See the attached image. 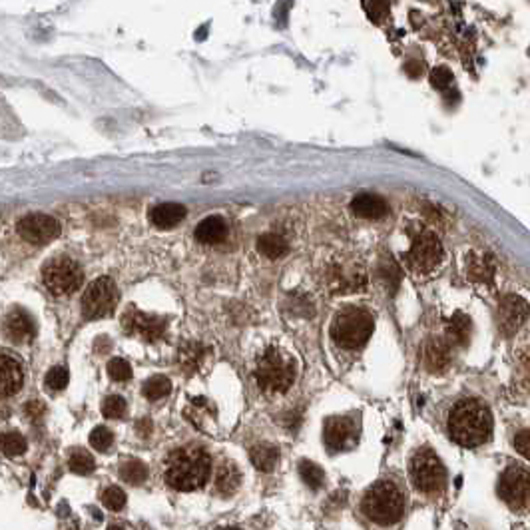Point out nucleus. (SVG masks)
Here are the masks:
<instances>
[{
    "label": "nucleus",
    "instance_id": "obj_1",
    "mask_svg": "<svg viewBox=\"0 0 530 530\" xmlns=\"http://www.w3.org/2000/svg\"><path fill=\"white\" fill-rule=\"evenodd\" d=\"M449 433L454 442L466 449L485 445L493 433V415L488 406L476 399L457 403L449 415Z\"/></svg>",
    "mask_w": 530,
    "mask_h": 530
},
{
    "label": "nucleus",
    "instance_id": "obj_2",
    "mask_svg": "<svg viewBox=\"0 0 530 530\" xmlns=\"http://www.w3.org/2000/svg\"><path fill=\"white\" fill-rule=\"evenodd\" d=\"M212 473V457L202 447L188 445L169 454L166 463V483L176 490L190 493L205 485Z\"/></svg>",
    "mask_w": 530,
    "mask_h": 530
},
{
    "label": "nucleus",
    "instance_id": "obj_3",
    "mask_svg": "<svg viewBox=\"0 0 530 530\" xmlns=\"http://www.w3.org/2000/svg\"><path fill=\"white\" fill-rule=\"evenodd\" d=\"M363 512L381 526L395 524L405 514V497L393 481L383 478L365 493Z\"/></svg>",
    "mask_w": 530,
    "mask_h": 530
},
{
    "label": "nucleus",
    "instance_id": "obj_4",
    "mask_svg": "<svg viewBox=\"0 0 530 530\" xmlns=\"http://www.w3.org/2000/svg\"><path fill=\"white\" fill-rule=\"evenodd\" d=\"M375 321L373 315L359 307H345L341 309L333 323H331V337L339 347L345 349H359L371 337Z\"/></svg>",
    "mask_w": 530,
    "mask_h": 530
},
{
    "label": "nucleus",
    "instance_id": "obj_5",
    "mask_svg": "<svg viewBox=\"0 0 530 530\" xmlns=\"http://www.w3.org/2000/svg\"><path fill=\"white\" fill-rule=\"evenodd\" d=\"M295 379V365L289 355H285L277 347H270L258 361L255 381L267 393H283L287 391Z\"/></svg>",
    "mask_w": 530,
    "mask_h": 530
},
{
    "label": "nucleus",
    "instance_id": "obj_6",
    "mask_svg": "<svg viewBox=\"0 0 530 530\" xmlns=\"http://www.w3.org/2000/svg\"><path fill=\"white\" fill-rule=\"evenodd\" d=\"M411 478L417 490L425 495H440L447 486V471L430 449H418L411 459Z\"/></svg>",
    "mask_w": 530,
    "mask_h": 530
},
{
    "label": "nucleus",
    "instance_id": "obj_7",
    "mask_svg": "<svg viewBox=\"0 0 530 530\" xmlns=\"http://www.w3.org/2000/svg\"><path fill=\"white\" fill-rule=\"evenodd\" d=\"M42 279L48 291L54 295H70L74 294L82 285V270L74 260L70 258H54L42 267Z\"/></svg>",
    "mask_w": 530,
    "mask_h": 530
},
{
    "label": "nucleus",
    "instance_id": "obj_8",
    "mask_svg": "<svg viewBox=\"0 0 530 530\" xmlns=\"http://www.w3.org/2000/svg\"><path fill=\"white\" fill-rule=\"evenodd\" d=\"M118 301V291L110 277H100L88 285L82 295V313L86 319H100L112 313Z\"/></svg>",
    "mask_w": 530,
    "mask_h": 530
},
{
    "label": "nucleus",
    "instance_id": "obj_9",
    "mask_svg": "<svg viewBox=\"0 0 530 530\" xmlns=\"http://www.w3.org/2000/svg\"><path fill=\"white\" fill-rule=\"evenodd\" d=\"M498 495L512 510L529 507V471L522 466L507 469L498 481Z\"/></svg>",
    "mask_w": 530,
    "mask_h": 530
},
{
    "label": "nucleus",
    "instance_id": "obj_10",
    "mask_svg": "<svg viewBox=\"0 0 530 530\" xmlns=\"http://www.w3.org/2000/svg\"><path fill=\"white\" fill-rule=\"evenodd\" d=\"M440 260H442V246L429 231L418 234L406 253L409 265L417 271H433L439 265Z\"/></svg>",
    "mask_w": 530,
    "mask_h": 530
},
{
    "label": "nucleus",
    "instance_id": "obj_11",
    "mask_svg": "<svg viewBox=\"0 0 530 530\" xmlns=\"http://www.w3.org/2000/svg\"><path fill=\"white\" fill-rule=\"evenodd\" d=\"M16 231L24 241L34 243V246H44V243H50L54 237H58L60 224L54 217L46 214H28L18 222Z\"/></svg>",
    "mask_w": 530,
    "mask_h": 530
},
{
    "label": "nucleus",
    "instance_id": "obj_12",
    "mask_svg": "<svg viewBox=\"0 0 530 530\" xmlns=\"http://www.w3.org/2000/svg\"><path fill=\"white\" fill-rule=\"evenodd\" d=\"M122 325L132 335H138L146 341H158L159 337H164L168 329V321L164 317L147 315L138 309H128L122 317Z\"/></svg>",
    "mask_w": 530,
    "mask_h": 530
},
{
    "label": "nucleus",
    "instance_id": "obj_13",
    "mask_svg": "<svg viewBox=\"0 0 530 530\" xmlns=\"http://www.w3.org/2000/svg\"><path fill=\"white\" fill-rule=\"evenodd\" d=\"M526 313H529V309H526V301L524 299L514 297V295L505 297L500 301V305H498L497 311L498 331L502 335H507V337L514 335L520 329V325L526 321Z\"/></svg>",
    "mask_w": 530,
    "mask_h": 530
},
{
    "label": "nucleus",
    "instance_id": "obj_14",
    "mask_svg": "<svg viewBox=\"0 0 530 530\" xmlns=\"http://www.w3.org/2000/svg\"><path fill=\"white\" fill-rule=\"evenodd\" d=\"M323 439L331 451H343L353 447L357 440V427L355 421L349 417H331L325 423L323 429Z\"/></svg>",
    "mask_w": 530,
    "mask_h": 530
},
{
    "label": "nucleus",
    "instance_id": "obj_15",
    "mask_svg": "<svg viewBox=\"0 0 530 530\" xmlns=\"http://www.w3.org/2000/svg\"><path fill=\"white\" fill-rule=\"evenodd\" d=\"M24 371L20 361L11 353L0 351V397H11L20 391Z\"/></svg>",
    "mask_w": 530,
    "mask_h": 530
},
{
    "label": "nucleus",
    "instance_id": "obj_16",
    "mask_svg": "<svg viewBox=\"0 0 530 530\" xmlns=\"http://www.w3.org/2000/svg\"><path fill=\"white\" fill-rule=\"evenodd\" d=\"M4 333L12 343H24L34 335L32 317L20 307H14L4 319Z\"/></svg>",
    "mask_w": 530,
    "mask_h": 530
},
{
    "label": "nucleus",
    "instance_id": "obj_17",
    "mask_svg": "<svg viewBox=\"0 0 530 530\" xmlns=\"http://www.w3.org/2000/svg\"><path fill=\"white\" fill-rule=\"evenodd\" d=\"M186 217V207L181 203H159L150 212V222L159 229L178 226Z\"/></svg>",
    "mask_w": 530,
    "mask_h": 530
},
{
    "label": "nucleus",
    "instance_id": "obj_18",
    "mask_svg": "<svg viewBox=\"0 0 530 530\" xmlns=\"http://www.w3.org/2000/svg\"><path fill=\"white\" fill-rule=\"evenodd\" d=\"M353 214L359 215V217H365V219H379L387 214V203H385L383 198L375 195V193H361L357 195L353 203Z\"/></svg>",
    "mask_w": 530,
    "mask_h": 530
},
{
    "label": "nucleus",
    "instance_id": "obj_19",
    "mask_svg": "<svg viewBox=\"0 0 530 530\" xmlns=\"http://www.w3.org/2000/svg\"><path fill=\"white\" fill-rule=\"evenodd\" d=\"M249 459H251V463L258 471L271 473L279 463V449L275 445H271V442H260V445L251 447Z\"/></svg>",
    "mask_w": 530,
    "mask_h": 530
},
{
    "label": "nucleus",
    "instance_id": "obj_20",
    "mask_svg": "<svg viewBox=\"0 0 530 530\" xmlns=\"http://www.w3.org/2000/svg\"><path fill=\"white\" fill-rule=\"evenodd\" d=\"M423 361L425 367L430 373H440L447 369V365L451 361V353L449 347L442 341H429L423 349Z\"/></svg>",
    "mask_w": 530,
    "mask_h": 530
},
{
    "label": "nucleus",
    "instance_id": "obj_21",
    "mask_svg": "<svg viewBox=\"0 0 530 530\" xmlns=\"http://www.w3.org/2000/svg\"><path fill=\"white\" fill-rule=\"evenodd\" d=\"M241 483V474L237 471V466L234 463H224L217 469L215 474V490L222 497H231L239 488Z\"/></svg>",
    "mask_w": 530,
    "mask_h": 530
},
{
    "label": "nucleus",
    "instance_id": "obj_22",
    "mask_svg": "<svg viewBox=\"0 0 530 530\" xmlns=\"http://www.w3.org/2000/svg\"><path fill=\"white\" fill-rule=\"evenodd\" d=\"M226 222L222 217H205L200 226L195 227V239L202 243H219L226 237Z\"/></svg>",
    "mask_w": 530,
    "mask_h": 530
},
{
    "label": "nucleus",
    "instance_id": "obj_23",
    "mask_svg": "<svg viewBox=\"0 0 530 530\" xmlns=\"http://www.w3.org/2000/svg\"><path fill=\"white\" fill-rule=\"evenodd\" d=\"M466 273L476 282H490L495 273V263L486 253H471L466 258Z\"/></svg>",
    "mask_w": 530,
    "mask_h": 530
},
{
    "label": "nucleus",
    "instance_id": "obj_24",
    "mask_svg": "<svg viewBox=\"0 0 530 530\" xmlns=\"http://www.w3.org/2000/svg\"><path fill=\"white\" fill-rule=\"evenodd\" d=\"M258 249L265 258L277 260V258H283L289 251V243L285 241V237L277 236V234H265V236L260 237Z\"/></svg>",
    "mask_w": 530,
    "mask_h": 530
},
{
    "label": "nucleus",
    "instance_id": "obj_25",
    "mask_svg": "<svg viewBox=\"0 0 530 530\" xmlns=\"http://www.w3.org/2000/svg\"><path fill=\"white\" fill-rule=\"evenodd\" d=\"M447 333H449V339L454 345H466L469 343V337H471V319L463 313H457L449 321V327H447Z\"/></svg>",
    "mask_w": 530,
    "mask_h": 530
},
{
    "label": "nucleus",
    "instance_id": "obj_26",
    "mask_svg": "<svg viewBox=\"0 0 530 530\" xmlns=\"http://www.w3.org/2000/svg\"><path fill=\"white\" fill-rule=\"evenodd\" d=\"M203 357V349L200 343H186L181 345L180 351H178V361H180V367L183 371L192 373L200 367Z\"/></svg>",
    "mask_w": 530,
    "mask_h": 530
},
{
    "label": "nucleus",
    "instance_id": "obj_27",
    "mask_svg": "<svg viewBox=\"0 0 530 530\" xmlns=\"http://www.w3.org/2000/svg\"><path fill=\"white\" fill-rule=\"evenodd\" d=\"M169 391H171V383H169L168 377H164V375H156V377L147 379L144 387H142V393L150 401H159V399L169 395Z\"/></svg>",
    "mask_w": 530,
    "mask_h": 530
},
{
    "label": "nucleus",
    "instance_id": "obj_28",
    "mask_svg": "<svg viewBox=\"0 0 530 530\" xmlns=\"http://www.w3.org/2000/svg\"><path fill=\"white\" fill-rule=\"evenodd\" d=\"M0 451L6 457H18L26 451V439L16 430H6L0 435Z\"/></svg>",
    "mask_w": 530,
    "mask_h": 530
},
{
    "label": "nucleus",
    "instance_id": "obj_29",
    "mask_svg": "<svg viewBox=\"0 0 530 530\" xmlns=\"http://www.w3.org/2000/svg\"><path fill=\"white\" fill-rule=\"evenodd\" d=\"M299 476H301V481H303L305 485L309 486V488H321L323 483H325V473H323V469L319 466V464L311 463V461H301L299 464Z\"/></svg>",
    "mask_w": 530,
    "mask_h": 530
},
{
    "label": "nucleus",
    "instance_id": "obj_30",
    "mask_svg": "<svg viewBox=\"0 0 530 530\" xmlns=\"http://www.w3.org/2000/svg\"><path fill=\"white\" fill-rule=\"evenodd\" d=\"M120 476L130 485H142L147 478V466L142 461H126L120 466Z\"/></svg>",
    "mask_w": 530,
    "mask_h": 530
},
{
    "label": "nucleus",
    "instance_id": "obj_31",
    "mask_svg": "<svg viewBox=\"0 0 530 530\" xmlns=\"http://www.w3.org/2000/svg\"><path fill=\"white\" fill-rule=\"evenodd\" d=\"M68 466H70V471H72V473L90 474L92 471H94L96 463H94V459H92L90 452L78 449V451H74L72 454H70V459H68Z\"/></svg>",
    "mask_w": 530,
    "mask_h": 530
},
{
    "label": "nucleus",
    "instance_id": "obj_32",
    "mask_svg": "<svg viewBox=\"0 0 530 530\" xmlns=\"http://www.w3.org/2000/svg\"><path fill=\"white\" fill-rule=\"evenodd\" d=\"M102 502L110 510H122L126 507V493L120 486H108L102 493Z\"/></svg>",
    "mask_w": 530,
    "mask_h": 530
},
{
    "label": "nucleus",
    "instance_id": "obj_33",
    "mask_svg": "<svg viewBox=\"0 0 530 530\" xmlns=\"http://www.w3.org/2000/svg\"><path fill=\"white\" fill-rule=\"evenodd\" d=\"M102 413H104V417H108V418L124 417L126 401L122 399V397H118V395L106 397V399H104V403H102Z\"/></svg>",
    "mask_w": 530,
    "mask_h": 530
},
{
    "label": "nucleus",
    "instance_id": "obj_34",
    "mask_svg": "<svg viewBox=\"0 0 530 530\" xmlns=\"http://www.w3.org/2000/svg\"><path fill=\"white\" fill-rule=\"evenodd\" d=\"M68 379H70V375H68L66 367H52L50 371L46 373V387L48 389H52V391H62L64 387L68 385Z\"/></svg>",
    "mask_w": 530,
    "mask_h": 530
},
{
    "label": "nucleus",
    "instance_id": "obj_35",
    "mask_svg": "<svg viewBox=\"0 0 530 530\" xmlns=\"http://www.w3.org/2000/svg\"><path fill=\"white\" fill-rule=\"evenodd\" d=\"M114 442L112 430L106 429V427H96V429L90 433V445L96 449V451H108L110 445Z\"/></svg>",
    "mask_w": 530,
    "mask_h": 530
},
{
    "label": "nucleus",
    "instance_id": "obj_36",
    "mask_svg": "<svg viewBox=\"0 0 530 530\" xmlns=\"http://www.w3.org/2000/svg\"><path fill=\"white\" fill-rule=\"evenodd\" d=\"M108 375L112 377L114 381L124 383V381H128L132 377V367L124 359H112V361L108 363Z\"/></svg>",
    "mask_w": 530,
    "mask_h": 530
},
{
    "label": "nucleus",
    "instance_id": "obj_37",
    "mask_svg": "<svg viewBox=\"0 0 530 530\" xmlns=\"http://www.w3.org/2000/svg\"><path fill=\"white\" fill-rule=\"evenodd\" d=\"M452 82V74L449 68L439 66L437 70H433L430 72V84L435 86V88H439V90H445V88H449Z\"/></svg>",
    "mask_w": 530,
    "mask_h": 530
},
{
    "label": "nucleus",
    "instance_id": "obj_38",
    "mask_svg": "<svg viewBox=\"0 0 530 530\" xmlns=\"http://www.w3.org/2000/svg\"><path fill=\"white\" fill-rule=\"evenodd\" d=\"M363 8L367 11L369 18L379 23L385 14H389V4L387 2H363Z\"/></svg>",
    "mask_w": 530,
    "mask_h": 530
},
{
    "label": "nucleus",
    "instance_id": "obj_39",
    "mask_svg": "<svg viewBox=\"0 0 530 530\" xmlns=\"http://www.w3.org/2000/svg\"><path fill=\"white\" fill-rule=\"evenodd\" d=\"M514 447L519 449V452L522 457H529V430L522 429L519 435L514 437Z\"/></svg>",
    "mask_w": 530,
    "mask_h": 530
},
{
    "label": "nucleus",
    "instance_id": "obj_40",
    "mask_svg": "<svg viewBox=\"0 0 530 530\" xmlns=\"http://www.w3.org/2000/svg\"><path fill=\"white\" fill-rule=\"evenodd\" d=\"M406 70H409V74H411V76H418V74L423 72V66H421V64H413V62H411V64H406Z\"/></svg>",
    "mask_w": 530,
    "mask_h": 530
},
{
    "label": "nucleus",
    "instance_id": "obj_41",
    "mask_svg": "<svg viewBox=\"0 0 530 530\" xmlns=\"http://www.w3.org/2000/svg\"><path fill=\"white\" fill-rule=\"evenodd\" d=\"M108 530H124V529H122V526H110Z\"/></svg>",
    "mask_w": 530,
    "mask_h": 530
},
{
    "label": "nucleus",
    "instance_id": "obj_42",
    "mask_svg": "<svg viewBox=\"0 0 530 530\" xmlns=\"http://www.w3.org/2000/svg\"><path fill=\"white\" fill-rule=\"evenodd\" d=\"M227 530H236V529H227Z\"/></svg>",
    "mask_w": 530,
    "mask_h": 530
}]
</instances>
